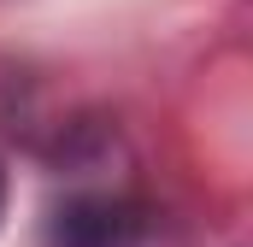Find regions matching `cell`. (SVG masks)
I'll return each instance as SVG.
<instances>
[{"mask_svg":"<svg viewBox=\"0 0 253 247\" xmlns=\"http://www.w3.org/2000/svg\"><path fill=\"white\" fill-rule=\"evenodd\" d=\"M53 236H59V247H129L135 212L112 194H77V200L59 206Z\"/></svg>","mask_w":253,"mask_h":247,"instance_id":"1","label":"cell"},{"mask_svg":"<svg viewBox=\"0 0 253 247\" xmlns=\"http://www.w3.org/2000/svg\"><path fill=\"white\" fill-rule=\"evenodd\" d=\"M0 218H6V171H0Z\"/></svg>","mask_w":253,"mask_h":247,"instance_id":"2","label":"cell"}]
</instances>
